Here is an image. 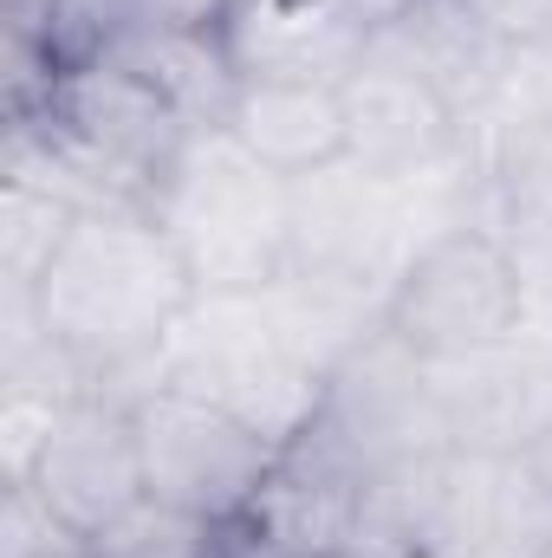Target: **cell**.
<instances>
[{
  "mask_svg": "<svg viewBox=\"0 0 552 558\" xmlns=\"http://www.w3.org/2000/svg\"><path fill=\"white\" fill-rule=\"evenodd\" d=\"M202 279L163 215L85 208L26 286L33 325L72 371H131L156 357L195 312Z\"/></svg>",
  "mask_w": 552,
  "mask_h": 558,
  "instance_id": "1",
  "label": "cell"
},
{
  "mask_svg": "<svg viewBox=\"0 0 552 558\" xmlns=\"http://www.w3.org/2000/svg\"><path fill=\"white\" fill-rule=\"evenodd\" d=\"M39 124L46 156L65 175H85L111 208H163L176 169L202 137V124L156 92L143 72L118 59H85V65H52L39 85Z\"/></svg>",
  "mask_w": 552,
  "mask_h": 558,
  "instance_id": "2",
  "label": "cell"
},
{
  "mask_svg": "<svg viewBox=\"0 0 552 558\" xmlns=\"http://www.w3.org/2000/svg\"><path fill=\"white\" fill-rule=\"evenodd\" d=\"M527 325V274L507 241L481 228L435 234L384 299V338L416 364H481L501 357Z\"/></svg>",
  "mask_w": 552,
  "mask_h": 558,
  "instance_id": "3",
  "label": "cell"
},
{
  "mask_svg": "<svg viewBox=\"0 0 552 558\" xmlns=\"http://www.w3.org/2000/svg\"><path fill=\"white\" fill-rule=\"evenodd\" d=\"M137 416V454H143V494L176 500L189 513H208L221 526H248L261 494L274 487L279 448L267 428L241 422L235 410L182 390V384H149L131 397Z\"/></svg>",
  "mask_w": 552,
  "mask_h": 558,
  "instance_id": "4",
  "label": "cell"
},
{
  "mask_svg": "<svg viewBox=\"0 0 552 558\" xmlns=\"http://www.w3.org/2000/svg\"><path fill=\"white\" fill-rule=\"evenodd\" d=\"M39 500L79 533L92 539L105 520H118L131 500H143V454H137V416L131 403H98V397H72L33 474Z\"/></svg>",
  "mask_w": 552,
  "mask_h": 558,
  "instance_id": "5",
  "label": "cell"
},
{
  "mask_svg": "<svg viewBox=\"0 0 552 558\" xmlns=\"http://www.w3.org/2000/svg\"><path fill=\"white\" fill-rule=\"evenodd\" d=\"M221 131L279 182H312L351 162V105L332 78H241Z\"/></svg>",
  "mask_w": 552,
  "mask_h": 558,
  "instance_id": "6",
  "label": "cell"
},
{
  "mask_svg": "<svg viewBox=\"0 0 552 558\" xmlns=\"http://www.w3.org/2000/svg\"><path fill=\"white\" fill-rule=\"evenodd\" d=\"M345 105H351V169L371 182L422 175L455 149L461 111L384 46H371V59L345 78Z\"/></svg>",
  "mask_w": 552,
  "mask_h": 558,
  "instance_id": "7",
  "label": "cell"
},
{
  "mask_svg": "<svg viewBox=\"0 0 552 558\" xmlns=\"http://www.w3.org/2000/svg\"><path fill=\"white\" fill-rule=\"evenodd\" d=\"M377 46V26L338 0H228L221 52L235 78H332L345 85Z\"/></svg>",
  "mask_w": 552,
  "mask_h": 558,
  "instance_id": "8",
  "label": "cell"
},
{
  "mask_svg": "<svg viewBox=\"0 0 552 558\" xmlns=\"http://www.w3.org/2000/svg\"><path fill=\"white\" fill-rule=\"evenodd\" d=\"M235 533L241 526H221L208 513H189L176 500L143 494V500H131L118 520H105L85 539V553L92 558H228Z\"/></svg>",
  "mask_w": 552,
  "mask_h": 558,
  "instance_id": "9",
  "label": "cell"
},
{
  "mask_svg": "<svg viewBox=\"0 0 552 558\" xmlns=\"http://www.w3.org/2000/svg\"><path fill=\"white\" fill-rule=\"evenodd\" d=\"M85 539L39 500L33 481H7V533H0V558H59L79 553Z\"/></svg>",
  "mask_w": 552,
  "mask_h": 558,
  "instance_id": "10",
  "label": "cell"
},
{
  "mask_svg": "<svg viewBox=\"0 0 552 558\" xmlns=\"http://www.w3.org/2000/svg\"><path fill=\"white\" fill-rule=\"evenodd\" d=\"M338 7H345V13H358L364 26H377V33H384V26H397V20L422 13L429 0H338Z\"/></svg>",
  "mask_w": 552,
  "mask_h": 558,
  "instance_id": "11",
  "label": "cell"
},
{
  "mask_svg": "<svg viewBox=\"0 0 552 558\" xmlns=\"http://www.w3.org/2000/svg\"><path fill=\"white\" fill-rule=\"evenodd\" d=\"M59 558H92V553H85V546H79V553H59Z\"/></svg>",
  "mask_w": 552,
  "mask_h": 558,
  "instance_id": "12",
  "label": "cell"
},
{
  "mask_svg": "<svg viewBox=\"0 0 552 558\" xmlns=\"http://www.w3.org/2000/svg\"><path fill=\"white\" fill-rule=\"evenodd\" d=\"M533 558H552V546H547V553H533Z\"/></svg>",
  "mask_w": 552,
  "mask_h": 558,
  "instance_id": "13",
  "label": "cell"
}]
</instances>
